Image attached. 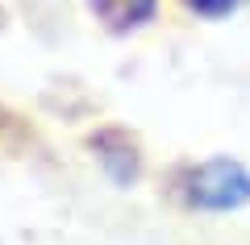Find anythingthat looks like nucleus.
Masks as SVG:
<instances>
[{
    "instance_id": "obj_4",
    "label": "nucleus",
    "mask_w": 250,
    "mask_h": 245,
    "mask_svg": "<svg viewBox=\"0 0 250 245\" xmlns=\"http://www.w3.org/2000/svg\"><path fill=\"white\" fill-rule=\"evenodd\" d=\"M192 17H200V21H225V17H233L238 9H246L250 0H179Z\"/></svg>"
},
{
    "instance_id": "obj_3",
    "label": "nucleus",
    "mask_w": 250,
    "mask_h": 245,
    "mask_svg": "<svg viewBox=\"0 0 250 245\" xmlns=\"http://www.w3.org/2000/svg\"><path fill=\"white\" fill-rule=\"evenodd\" d=\"M88 9L108 34H134L159 17V0H88Z\"/></svg>"
},
{
    "instance_id": "obj_1",
    "label": "nucleus",
    "mask_w": 250,
    "mask_h": 245,
    "mask_svg": "<svg viewBox=\"0 0 250 245\" xmlns=\"http://www.w3.org/2000/svg\"><path fill=\"white\" fill-rule=\"evenodd\" d=\"M175 195L188 212H205V216L242 212L250 204V167L229 154L200 158V162L179 170Z\"/></svg>"
},
{
    "instance_id": "obj_2",
    "label": "nucleus",
    "mask_w": 250,
    "mask_h": 245,
    "mask_svg": "<svg viewBox=\"0 0 250 245\" xmlns=\"http://www.w3.org/2000/svg\"><path fill=\"white\" fill-rule=\"evenodd\" d=\"M88 150H92V158H96V167L104 170L117 187H134L138 179H142V146H138V137L129 129L104 125V129H96L88 137Z\"/></svg>"
},
{
    "instance_id": "obj_5",
    "label": "nucleus",
    "mask_w": 250,
    "mask_h": 245,
    "mask_svg": "<svg viewBox=\"0 0 250 245\" xmlns=\"http://www.w3.org/2000/svg\"><path fill=\"white\" fill-rule=\"evenodd\" d=\"M0 29H4V9H0Z\"/></svg>"
}]
</instances>
